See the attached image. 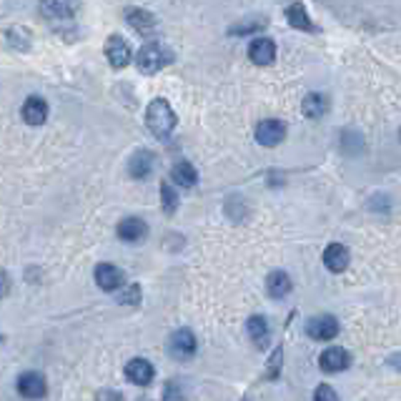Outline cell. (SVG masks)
Segmentation results:
<instances>
[{"instance_id": "25", "label": "cell", "mask_w": 401, "mask_h": 401, "mask_svg": "<svg viewBox=\"0 0 401 401\" xmlns=\"http://www.w3.org/2000/svg\"><path fill=\"white\" fill-rule=\"evenodd\" d=\"M281 356H283V351H281V349H276L274 356H271V361H269V372H266V377H269V379L279 377V369H281Z\"/></svg>"}, {"instance_id": "20", "label": "cell", "mask_w": 401, "mask_h": 401, "mask_svg": "<svg viewBox=\"0 0 401 401\" xmlns=\"http://www.w3.org/2000/svg\"><path fill=\"white\" fill-rule=\"evenodd\" d=\"M326 108H329L326 98L318 96V93H311V96H306V101H304V106H301V111H304L306 118H321V115L326 113Z\"/></svg>"}, {"instance_id": "22", "label": "cell", "mask_w": 401, "mask_h": 401, "mask_svg": "<svg viewBox=\"0 0 401 401\" xmlns=\"http://www.w3.org/2000/svg\"><path fill=\"white\" fill-rule=\"evenodd\" d=\"M161 204H163V211H166L168 216L178 209V196H176L174 186H171L168 181H163L161 183Z\"/></svg>"}, {"instance_id": "9", "label": "cell", "mask_w": 401, "mask_h": 401, "mask_svg": "<svg viewBox=\"0 0 401 401\" xmlns=\"http://www.w3.org/2000/svg\"><path fill=\"white\" fill-rule=\"evenodd\" d=\"M349 261H351V256H349V248L342 244H331L326 251H323V266L329 271H334V274H342V271H346Z\"/></svg>"}, {"instance_id": "18", "label": "cell", "mask_w": 401, "mask_h": 401, "mask_svg": "<svg viewBox=\"0 0 401 401\" xmlns=\"http://www.w3.org/2000/svg\"><path fill=\"white\" fill-rule=\"evenodd\" d=\"M171 176H174L176 183H178V186H183V188H191L193 183L198 181L196 168H193L191 163H186V161L176 163V166L171 168Z\"/></svg>"}, {"instance_id": "27", "label": "cell", "mask_w": 401, "mask_h": 401, "mask_svg": "<svg viewBox=\"0 0 401 401\" xmlns=\"http://www.w3.org/2000/svg\"><path fill=\"white\" fill-rule=\"evenodd\" d=\"M8 291H10V279L3 269H0V299H6Z\"/></svg>"}, {"instance_id": "11", "label": "cell", "mask_w": 401, "mask_h": 401, "mask_svg": "<svg viewBox=\"0 0 401 401\" xmlns=\"http://www.w3.org/2000/svg\"><path fill=\"white\" fill-rule=\"evenodd\" d=\"M18 391L25 399H41L45 396V379L36 372H28L18 379Z\"/></svg>"}, {"instance_id": "16", "label": "cell", "mask_w": 401, "mask_h": 401, "mask_svg": "<svg viewBox=\"0 0 401 401\" xmlns=\"http://www.w3.org/2000/svg\"><path fill=\"white\" fill-rule=\"evenodd\" d=\"M150 171H153V156H150L148 150L133 153L131 163H128V174H131L133 178H146Z\"/></svg>"}, {"instance_id": "3", "label": "cell", "mask_w": 401, "mask_h": 401, "mask_svg": "<svg viewBox=\"0 0 401 401\" xmlns=\"http://www.w3.org/2000/svg\"><path fill=\"white\" fill-rule=\"evenodd\" d=\"M283 138H286V126H283V120L266 118L256 126V141L261 146H266V148H271V146H279Z\"/></svg>"}, {"instance_id": "23", "label": "cell", "mask_w": 401, "mask_h": 401, "mask_svg": "<svg viewBox=\"0 0 401 401\" xmlns=\"http://www.w3.org/2000/svg\"><path fill=\"white\" fill-rule=\"evenodd\" d=\"M41 10H43V15L45 18H66L68 15V8H66V3L63 0H43V6H41Z\"/></svg>"}, {"instance_id": "24", "label": "cell", "mask_w": 401, "mask_h": 401, "mask_svg": "<svg viewBox=\"0 0 401 401\" xmlns=\"http://www.w3.org/2000/svg\"><path fill=\"white\" fill-rule=\"evenodd\" d=\"M138 301H141V288L133 283V286H126V291L120 294V304L126 306H138Z\"/></svg>"}, {"instance_id": "15", "label": "cell", "mask_w": 401, "mask_h": 401, "mask_svg": "<svg viewBox=\"0 0 401 401\" xmlns=\"http://www.w3.org/2000/svg\"><path fill=\"white\" fill-rule=\"evenodd\" d=\"M128 23L141 33V36H150L153 30H156V18L150 15L148 10H141V8H133V10L126 13Z\"/></svg>"}, {"instance_id": "10", "label": "cell", "mask_w": 401, "mask_h": 401, "mask_svg": "<svg viewBox=\"0 0 401 401\" xmlns=\"http://www.w3.org/2000/svg\"><path fill=\"white\" fill-rule=\"evenodd\" d=\"M45 118H48V106H45V101L38 96H30L28 101L23 103V120L28 126H41V123H45Z\"/></svg>"}, {"instance_id": "17", "label": "cell", "mask_w": 401, "mask_h": 401, "mask_svg": "<svg viewBox=\"0 0 401 401\" xmlns=\"http://www.w3.org/2000/svg\"><path fill=\"white\" fill-rule=\"evenodd\" d=\"M266 288H269V294L274 299H283L291 291V276L286 271H274L269 276V281H266Z\"/></svg>"}, {"instance_id": "1", "label": "cell", "mask_w": 401, "mask_h": 401, "mask_svg": "<svg viewBox=\"0 0 401 401\" xmlns=\"http://www.w3.org/2000/svg\"><path fill=\"white\" fill-rule=\"evenodd\" d=\"M146 123H148V131L158 138H168L171 131L176 128V113L174 108L168 106V101L156 98L150 103L148 111H146Z\"/></svg>"}, {"instance_id": "8", "label": "cell", "mask_w": 401, "mask_h": 401, "mask_svg": "<svg viewBox=\"0 0 401 401\" xmlns=\"http://www.w3.org/2000/svg\"><path fill=\"white\" fill-rule=\"evenodd\" d=\"M248 58L256 63V66H269L276 58V45L271 38H256L248 45Z\"/></svg>"}, {"instance_id": "5", "label": "cell", "mask_w": 401, "mask_h": 401, "mask_svg": "<svg viewBox=\"0 0 401 401\" xmlns=\"http://www.w3.org/2000/svg\"><path fill=\"white\" fill-rule=\"evenodd\" d=\"M351 364V356H349L346 349H339V346H331L318 356V366H321L326 374H339L344 369H349Z\"/></svg>"}, {"instance_id": "26", "label": "cell", "mask_w": 401, "mask_h": 401, "mask_svg": "<svg viewBox=\"0 0 401 401\" xmlns=\"http://www.w3.org/2000/svg\"><path fill=\"white\" fill-rule=\"evenodd\" d=\"M314 399H326V401H336L339 396H336V391L334 389H329V386H318L316 391H314Z\"/></svg>"}, {"instance_id": "28", "label": "cell", "mask_w": 401, "mask_h": 401, "mask_svg": "<svg viewBox=\"0 0 401 401\" xmlns=\"http://www.w3.org/2000/svg\"><path fill=\"white\" fill-rule=\"evenodd\" d=\"M0 342H3V336H0Z\"/></svg>"}, {"instance_id": "19", "label": "cell", "mask_w": 401, "mask_h": 401, "mask_svg": "<svg viewBox=\"0 0 401 401\" xmlns=\"http://www.w3.org/2000/svg\"><path fill=\"white\" fill-rule=\"evenodd\" d=\"M286 18L291 23V28H299V30H314V23L309 18V13L301 3H294V6L286 8Z\"/></svg>"}, {"instance_id": "14", "label": "cell", "mask_w": 401, "mask_h": 401, "mask_svg": "<svg viewBox=\"0 0 401 401\" xmlns=\"http://www.w3.org/2000/svg\"><path fill=\"white\" fill-rule=\"evenodd\" d=\"M146 234H148V228H146V223L141 221V218H123V221L118 223V236L123 241H128V244H136V241H141Z\"/></svg>"}, {"instance_id": "12", "label": "cell", "mask_w": 401, "mask_h": 401, "mask_svg": "<svg viewBox=\"0 0 401 401\" xmlns=\"http://www.w3.org/2000/svg\"><path fill=\"white\" fill-rule=\"evenodd\" d=\"M96 281L103 291H115L123 286V271L115 269L113 264H101L96 269Z\"/></svg>"}, {"instance_id": "4", "label": "cell", "mask_w": 401, "mask_h": 401, "mask_svg": "<svg viewBox=\"0 0 401 401\" xmlns=\"http://www.w3.org/2000/svg\"><path fill=\"white\" fill-rule=\"evenodd\" d=\"M306 331H309V336L316 339V342H331V339H336V334H339V321H336L334 316H329V314L314 316L311 321H309V326H306Z\"/></svg>"}, {"instance_id": "13", "label": "cell", "mask_w": 401, "mask_h": 401, "mask_svg": "<svg viewBox=\"0 0 401 401\" xmlns=\"http://www.w3.org/2000/svg\"><path fill=\"white\" fill-rule=\"evenodd\" d=\"M126 379L133 384H138V386H146V384L153 381V366L148 364L146 359H133L128 361L126 366Z\"/></svg>"}, {"instance_id": "21", "label": "cell", "mask_w": 401, "mask_h": 401, "mask_svg": "<svg viewBox=\"0 0 401 401\" xmlns=\"http://www.w3.org/2000/svg\"><path fill=\"white\" fill-rule=\"evenodd\" d=\"M248 336H251L258 346H264V344L269 342V323H266L264 316L248 318Z\"/></svg>"}, {"instance_id": "2", "label": "cell", "mask_w": 401, "mask_h": 401, "mask_svg": "<svg viewBox=\"0 0 401 401\" xmlns=\"http://www.w3.org/2000/svg\"><path fill=\"white\" fill-rule=\"evenodd\" d=\"M174 60V53L171 50H166L161 45V43H146L143 48L138 50L136 55V66L141 73H146V76H153V73H158L163 66H168Z\"/></svg>"}, {"instance_id": "7", "label": "cell", "mask_w": 401, "mask_h": 401, "mask_svg": "<svg viewBox=\"0 0 401 401\" xmlns=\"http://www.w3.org/2000/svg\"><path fill=\"white\" fill-rule=\"evenodd\" d=\"M171 353L176 359H191L196 353V336L191 334L188 329H181L171 336Z\"/></svg>"}, {"instance_id": "6", "label": "cell", "mask_w": 401, "mask_h": 401, "mask_svg": "<svg viewBox=\"0 0 401 401\" xmlns=\"http://www.w3.org/2000/svg\"><path fill=\"white\" fill-rule=\"evenodd\" d=\"M106 58L113 68L128 66V60H131V48H128L126 38H123V36H111V38H108V41H106Z\"/></svg>"}]
</instances>
